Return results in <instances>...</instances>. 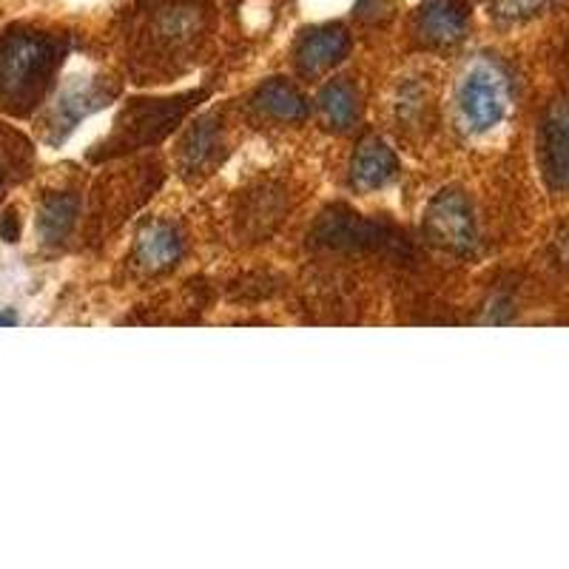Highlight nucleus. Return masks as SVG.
<instances>
[{"mask_svg":"<svg viewBox=\"0 0 569 569\" xmlns=\"http://www.w3.org/2000/svg\"><path fill=\"white\" fill-rule=\"evenodd\" d=\"M63 49L52 34L12 29L0 40V106L12 114H27L43 100Z\"/></svg>","mask_w":569,"mask_h":569,"instance_id":"obj_1","label":"nucleus"},{"mask_svg":"<svg viewBox=\"0 0 569 569\" xmlns=\"http://www.w3.org/2000/svg\"><path fill=\"white\" fill-rule=\"evenodd\" d=\"M202 98H206L202 91H188V94H177V98L166 100H131L123 114L117 117L114 131L100 146L98 157H117L126 154V151L154 146L162 137H169L174 126Z\"/></svg>","mask_w":569,"mask_h":569,"instance_id":"obj_2","label":"nucleus"},{"mask_svg":"<svg viewBox=\"0 0 569 569\" xmlns=\"http://www.w3.org/2000/svg\"><path fill=\"white\" fill-rule=\"evenodd\" d=\"M459 109L472 131H487L501 123L507 111V80L490 63L472 66L459 83Z\"/></svg>","mask_w":569,"mask_h":569,"instance_id":"obj_3","label":"nucleus"},{"mask_svg":"<svg viewBox=\"0 0 569 569\" xmlns=\"http://www.w3.org/2000/svg\"><path fill=\"white\" fill-rule=\"evenodd\" d=\"M311 240L317 242V246L365 251V248L390 246V242H396V237L390 233V228L365 220L362 213H353L350 208L337 206L319 217V222L313 226Z\"/></svg>","mask_w":569,"mask_h":569,"instance_id":"obj_4","label":"nucleus"},{"mask_svg":"<svg viewBox=\"0 0 569 569\" xmlns=\"http://www.w3.org/2000/svg\"><path fill=\"white\" fill-rule=\"evenodd\" d=\"M427 240L450 251H467L476 242L472 208L461 191H441L425 213Z\"/></svg>","mask_w":569,"mask_h":569,"instance_id":"obj_5","label":"nucleus"},{"mask_svg":"<svg viewBox=\"0 0 569 569\" xmlns=\"http://www.w3.org/2000/svg\"><path fill=\"white\" fill-rule=\"evenodd\" d=\"M538 160L552 191H569V98L558 100L543 114L538 129Z\"/></svg>","mask_w":569,"mask_h":569,"instance_id":"obj_6","label":"nucleus"},{"mask_svg":"<svg viewBox=\"0 0 569 569\" xmlns=\"http://www.w3.org/2000/svg\"><path fill=\"white\" fill-rule=\"evenodd\" d=\"M220 117L206 114L200 117L180 146V171L188 180H200L211 174L226 157V140H222Z\"/></svg>","mask_w":569,"mask_h":569,"instance_id":"obj_7","label":"nucleus"},{"mask_svg":"<svg viewBox=\"0 0 569 569\" xmlns=\"http://www.w3.org/2000/svg\"><path fill=\"white\" fill-rule=\"evenodd\" d=\"M350 52V34L342 27H317L305 32L297 46V66L302 74L313 78L330 66L342 63Z\"/></svg>","mask_w":569,"mask_h":569,"instance_id":"obj_8","label":"nucleus"},{"mask_svg":"<svg viewBox=\"0 0 569 569\" xmlns=\"http://www.w3.org/2000/svg\"><path fill=\"white\" fill-rule=\"evenodd\" d=\"M467 20L470 12L465 0H425L419 12V32L427 43H459L467 32Z\"/></svg>","mask_w":569,"mask_h":569,"instance_id":"obj_9","label":"nucleus"},{"mask_svg":"<svg viewBox=\"0 0 569 569\" xmlns=\"http://www.w3.org/2000/svg\"><path fill=\"white\" fill-rule=\"evenodd\" d=\"M399 171V160H396L393 149H388L382 140H365L353 154V166H350V177L353 186L362 191H373L390 182Z\"/></svg>","mask_w":569,"mask_h":569,"instance_id":"obj_10","label":"nucleus"},{"mask_svg":"<svg viewBox=\"0 0 569 569\" xmlns=\"http://www.w3.org/2000/svg\"><path fill=\"white\" fill-rule=\"evenodd\" d=\"M182 257V240L174 226L154 222L137 237V262L146 271H169Z\"/></svg>","mask_w":569,"mask_h":569,"instance_id":"obj_11","label":"nucleus"},{"mask_svg":"<svg viewBox=\"0 0 569 569\" xmlns=\"http://www.w3.org/2000/svg\"><path fill=\"white\" fill-rule=\"evenodd\" d=\"M253 109L268 117H277V120H305L308 117V103L297 91V86L282 78H273L259 86L257 94H253Z\"/></svg>","mask_w":569,"mask_h":569,"instance_id":"obj_12","label":"nucleus"},{"mask_svg":"<svg viewBox=\"0 0 569 569\" xmlns=\"http://www.w3.org/2000/svg\"><path fill=\"white\" fill-rule=\"evenodd\" d=\"M117 94V89L111 86V89H106L103 83H86V86H74V89H69L60 98V106H58V129H60V137L66 134V131H71L74 126L80 123V117L91 114V111H98L100 106L109 103L111 98Z\"/></svg>","mask_w":569,"mask_h":569,"instance_id":"obj_13","label":"nucleus"},{"mask_svg":"<svg viewBox=\"0 0 569 569\" xmlns=\"http://www.w3.org/2000/svg\"><path fill=\"white\" fill-rule=\"evenodd\" d=\"M78 197L74 194H52L46 197L38 213V231L46 242L66 240L78 222Z\"/></svg>","mask_w":569,"mask_h":569,"instance_id":"obj_14","label":"nucleus"},{"mask_svg":"<svg viewBox=\"0 0 569 569\" xmlns=\"http://www.w3.org/2000/svg\"><path fill=\"white\" fill-rule=\"evenodd\" d=\"M325 117L333 129H348L356 120V94L348 83H328L319 94Z\"/></svg>","mask_w":569,"mask_h":569,"instance_id":"obj_15","label":"nucleus"},{"mask_svg":"<svg viewBox=\"0 0 569 569\" xmlns=\"http://www.w3.org/2000/svg\"><path fill=\"white\" fill-rule=\"evenodd\" d=\"M543 7V0H501V14L512 20L530 18Z\"/></svg>","mask_w":569,"mask_h":569,"instance_id":"obj_16","label":"nucleus"},{"mask_svg":"<svg viewBox=\"0 0 569 569\" xmlns=\"http://www.w3.org/2000/svg\"><path fill=\"white\" fill-rule=\"evenodd\" d=\"M20 237V217L14 208H7L0 213V240L3 242H18Z\"/></svg>","mask_w":569,"mask_h":569,"instance_id":"obj_17","label":"nucleus"},{"mask_svg":"<svg viewBox=\"0 0 569 569\" xmlns=\"http://www.w3.org/2000/svg\"><path fill=\"white\" fill-rule=\"evenodd\" d=\"M552 257H556L558 266L567 268L569 271V222L556 233V242H552Z\"/></svg>","mask_w":569,"mask_h":569,"instance_id":"obj_18","label":"nucleus"},{"mask_svg":"<svg viewBox=\"0 0 569 569\" xmlns=\"http://www.w3.org/2000/svg\"><path fill=\"white\" fill-rule=\"evenodd\" d=\"M12 325H18L14 313H0V328H12Z\"/></svg>","mask_w":569,"mask_h":569,"instance_id":"obj_19","label":"nucleus"}]
</instances>
